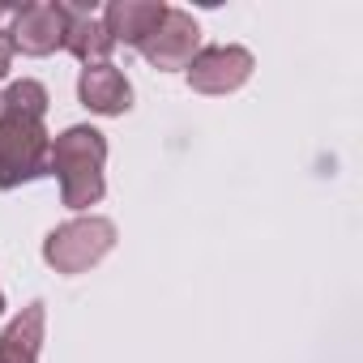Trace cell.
<instances>
[{
    "label": "cell",
    "mask_w": 363,
    "mask_h": 363,
    "mask_svg": "<svg viewBox=\"0 0 363 363\" xmlns=\"http://www.w3.org/2000/svg\"><path fill=\"white\" fill-rule=\"evenodd\" d=\"M103 162H107V137L99 128L73 124L60 137H52L48 171L60 179V201L69 210H90L103 201V193H107Z\"/></svg>",
    "instance_id": "6da1fadb"
},
{
    "label": "cell",
    "mask_w": 363,
    "mask_h": 363,
    "mask_svg": "<svg viewBox=\"0 0 363 363\" xmlns=\"http://www.w3.org/2000/svg\"><path fill=\"white\" fill-rule=\"evenodd\" d=\"M48 154H52V133L43 128V120L22 111H0V189L9 193L48 175Z\"/></svg>",
    "instance_id": "7a4b0ae2"
},
{
    "label": "cell",
    "mask_w": 363,
    "mask_h": 363,
    "mask_svg": "<svg viewBox=\"0 0 363 363\" xmlns=\"http://www.w3.org/2000/svg\"><path fill=\"white\" fill-rule=\"evenodd\" d=\"M116 248V223L111 218H69L43 240V261L56 274H86Z\"/></svg>",
    "instance_id": "3957f363"
},
{
    "label": "cell",
    "mask_w": 363,
    "mask_h": 363,
    "mask_svg": "<svg viewBox=\"0 0 363 363\" xmlns=\"http://www.w3.org/2000/svg\"><path fill=\"white\" fill-rule=\"evenodd\" d=\"M197 43H201V26H197V18L184 13V9H171V5H167L162 22L150 30V39H145L137 52H141L154 69L171 73V69H189V60L197 56Z\"/></svg>",
    "instance_id": "277c9868"
},
{
    "label": "cell",
    "mask_w": 363,
    "mask_h": 363,
    "mask_svg": "<svg viewBox=\"0 0 363 363\" xmlns=\"http://www.w3.org/2000/svg\"><path fill=\"white\" fill-rule=\"evenodd\" d=\"M252 77V52L235 43L206 48L189 60V86L197 94H231Z\"/></svg>",
    "instance_id": "5b68a950"
},
{
    "label": "cell",
    "mask_w": 363,
    "mask_h": 363,
    "mask_svg": "<svg viewBox=\"0 0 363 363\" xmlns=\"http://www.w3.org/2000/svg\"><path fill=\"white\" fill-rule=\"evenodd\" d=\"M65 30H69V9L56 5V0H35V5H22L13 13L9 39H13V52L52 56L56 48H65Z\"/></svg>",
    "instance_id": "8992f818"
},
{
    "label": "cell",
    "mask_w": 363,
    "mask_h": 363,
    "mask_svg": "<svg viewBox=\"0 0 363 363\" xmlns=\"http://www.w3.org/2000/svg\"><path fill=\"white\" fill-rule=\"evenodd\" d=\"M77 99L94 116H124L133 107V86L111 60L107 65H86L82 77H77Z\"/></svg>",
    "instance_id": "52a82bcc"
},
{
    "label": "cell",
    "mask_w": 363,
    "mask_h": 363,
    "mask_svg": "<svg viewBox=\"0 0 363 363\" xmlns=\"http://www.w3.org/2000/svg\"><path fill=\"white\" fill-rule=\"evenodd\" d=\"M167 5L162 0H111L103 5V30L116 39V43H128V48H141L150 39V30L162 22Z\"/></svg>",
    "instance_id": "ba28073f"
},
{
    "label": "cell",
    "mask_w": 363,
    "mask_h": 363,
    "mask_svg": "<svg viewBox=\"0 0 363 363\" xmlns=\"http://www.w3.org/2000/svg\"><path fill=\"white\" fill-rule=\"evenodd\" d=\"M43 325H48V303L43 299L26 303L22 316H13L9 329L0 333V363H39Z\"/></svg>",
    "instance_id": "9c48e42d"
},
{
    "label": "cell",
    "mask_w": 363,
    "mask_h": 363,
    "mask_svg": "<svg viewBox=\"0 0 363 363\" xmlns=\"http://www.w3.org/2000/svg\"><path fill=\"white\" fill-rule=\"evenodd\" d=\"M69 9V30H65V52H73L82 65H107L116 52V39L103 30V22L86 5H65Z\"/></svg>",
    "instance_id": "30bf717a"
},
{
    "label": "cell",
    "mask_w": 363,
    "mask_h": 363,
    "mask_svg": "<svg viewBox=\"0 0 363 363\" xmlns=\"http://www.w3.org/2000/svg\"><path fill=\"white\" fill-rule=\"evenodd\" d=\"M0 111H22V116L43 120V116H48V90H43L39 82L22 77V82H13L5 94H0Z\"/></svg>",
    "instance_id": "8fae6325"
},
{
    "label": "cell",
    "mask_w": 363,
    "mask_h": 363,
    "mask_svg": "<svg viewBox=\"0 0 363 363\" xmlns=\"http://www.w3.org/2000/svg\"><path fill=\"white\" fill-rule=\"evenodd\" d=\"M9 65H13V39H9V30H0V82H5Z\"/></svg>",
    "instance_id": "7c38bea8"
},
{
    "label": "cell",
    "mask_w": 363,
    "mask_h": 363,
    "mask_svg": "<svg viewBox=\"0 0 363 363\" xmlns=\"http://www.w3.org/2000/svg\"><path fill=\"white\" fill-rule=\"evenodd\" d=\"M5 18H9V9H5V5H0V22H5Z\"/></svg>",
    "instance_id": "4fadbf2b"
},
{
    "label": "cell",
    "mask_w": 363,
    "mask_h": 363,
    "mask_svg": "<svg viewBox=\"0 0 363 363\" xmlns=\"http://www.w3.org/2000/svg\"><path fill=\"white\" fill-rule=\"evenodd\" d=\"M0 312H5V291H0Z\"/></svg>",
    "instance_id": "5bb4252c"
}]
</instances>
